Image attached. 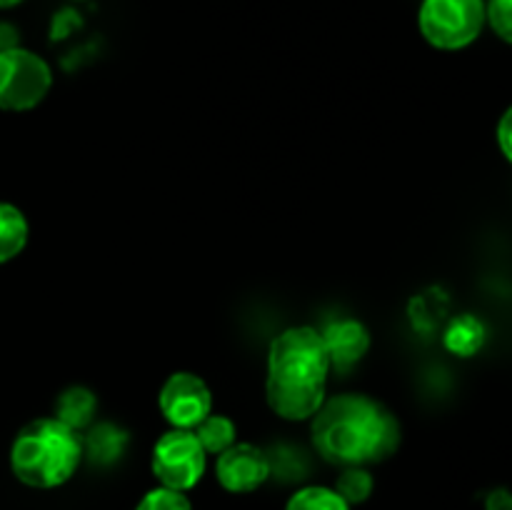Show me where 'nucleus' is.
Masks as SVG:
<instances>
[{"instance_id": "obj_1", "label": "nucleus", "mask_w": 512, "mask_h": 510, "mask_svg": "<svg viewBox=\"0 0 512 510\" xmlns=\"http://www.w3.org/2000/svg\"><path fill=\"white\" fill-rule=\"evenodd\" d=\"M310 435L320 458L338 468L378 465L403 443L398 415L368 393L328 395L310 418Z\"/></svg>"}, {"instance_id": "obj_2", "label": "nucleus", "mask_w": 512, "mask_h": 510, "mask_svg": "<svg viewBox=\"0 0 512 510\" xmlns=\"http://www.w3.org/2000/svg\"><path fill=\"white\" fill-rule=\"evenodd\" d=\"M330 358L320 330L293 325L273 338L265 365V400L278 418L303 423L328 398Z\"/></svg>"}, {"instance_id": "obj_3", "label": "nucleus", "mask_w": 512, "mask_h": 510, "mask_svg": "<svg viewBox=\"0 0 512 510\" xmlns=\"http://www.w3.org/2000/svg\"><path fill=\"white\" fill-rule=\"evenodd\" d=\"M83 460V435L53 415L25 423L10 445V470L35 490L65 485Z\"/></svg>"}, {"instance_id": "obj_4", "label": "nucleus", "mask_w": 512, "mask_h": 510, "mask_svg": "<svg viewBox=\"0 0 512 510\" xmlns=\"http://www.w3.org/2000/svg\"><path fill=\"white\" fill-rule=\"evenodd\" d=\"M418 28L433 48H468L485 30V0H423Z\"/></svg>"}, {"instance_id": "obj_5", "label": "nucleus", "mask_w": 512, "mask_h": 510, "mask_svg": "<svg viewBox=\"0 0 512 510\" xmlns=\"http://www.w3.org/2000/svg\"><path fill=\"white\" fill-rule=\"evenodd\" d=\"M53 70L48 60L25 48L0 50V110L28 113L48 98Z\"/></svg>"}, {"instance_id": "obj_6", "label": "nucleus", "mask_w": 512, "mask_h": 510, "mask_svg": "<svg viewBox=\"0 0 512 510\" xmlns=\"http://www.w3.org/2000/svg\"><path fill=\"white\" fill-rule=\"evenodd\" d=\"M150 468L158 485L178 493H190L208 470V453L198 443L193 430L170 428L155 440Z\"/></svg>"}, {"instance_id": "obj_7", "label": "nucleus", "mask_w": 512, "mask_h": 510, "mask_svg": "<svg viewBox=\"0 0 512 510\" xmlns=\"http://www.w3.org/2000/svg\"><path fill=\"white\" fill-rule=\"evenodd\" d=\"M158 408L170 428L193 430L205 415L213 413V390L200 375L175 370L160 385Z\"/></svg>"}, {"instance_id": "obj_8", "label": "nucleus", "mask_w": 512, "mask_h": 510, "mask_svg": "<svg viewBox=\"0 0 512 510\" xmlns=\"http://www.w3.org/2000/svg\"><path fill=\"white\" fill-rule=\"evenodd\" d=\"M270 458L260 445L233 443L215 455V478L220 488L233 495L253 493L270 478Z\"/></svg>"}, {"instance_id": "obj_9", "label": "nucleus", "mask_w": 512, "mask_h": 510, "mask_svg": "<svg viewBox=\"0 0 512 510\" xmlns=\"http://www.w3.org/2000/svg\"><path fill=\"white\" fill-rule=\"evenodd\" d=\"M320 335H323L325 350H328L330 370H338V373L355 368L370 348L368 328L353 318L335 320L328 328L320 330Z\"/></svg>"}, {"instance_id": "obj_10", "label": "nucleus", "mask_w": 512, "mask_h": 510, "mask_svg": "<svg viewBox=\"0 0 512 510\" xmlns=\"http://www.w3.org/2000/svg\"><path fill=\"white\" fill-rule=\"evenodd\" d=\"M95 413H98V398L85 385H70L55 400V415L60 423L73 430H88L93 425Z\"/></svg>"}, {"instance_id": "obj_11", "label": "nucleus", "mask_w": 512, "mask_h": 510, "mask_svg": "<svg viewBox=\"0 0 512 510\" xmlns=\"http://www.w3.org/2000/svg\"><path fill=\"white\" fill-rule=\"evenodd\" d=\"M128 445V433L113 423L90 425L88 433L83 435V458L95 460L100 465H108L123 455Z\"/></svg>"}, {"instance_id": "obj_12", "label": "nucleus", "mask_w": 512, "mask_h": 510, "mask_svg": "<svg viewBox=\"0 0 512 510\" xmlns=\"http://www.w3.org/2000/svg\"><path fill=\"white\" fill-rule=\"evenodd\" d=\"M30 238V225L23 210L0 200V265L10 263L25 250Z\"/></svg>"}, {"instance_id": "obj_13", "label": "nucleus", "mask_w": 512, "mask_h": 510, "mask_svg": "<svg viewBox=\"0 0 512 510\" xmlns=\"http://www.w3.org/2000/svg\"><path fill=\"white\" fill-rule=\"evenodd\" d=\"M193 433L208 455H220L225 448L238 443V425L233 423V418L220 413L205 415V418L195 425Z\"/></svg>"}, {"instance_id": "obj_14", "label": "nucleus", "mask_w": 512, "mask_h": 510, "mask_svg": "<svg viewBox=\"0 0 512 510\" xmlns=\"http://www.w3.org/2000/svg\"><path fill=\"white\" fill-rule=\"evenodd\" d=\"M485 340V328L478 318L473 315H460L450 323L448 333H445V348L450 353L460 355V358H470L480 350Z\"/></svg>"}, {"instance_id": "obj_15", "label": "nucleus", "mask_w": 512, "mask_h": 510, "mask_svg": "<svg viewBox=\"0 0 512 510\" xmlns=\"http://www.w3.org/2000/svg\"><path fill=\"white\" fill-rule=\"evenodd\" d=\"M285 510H353L330 485H303L285 503Z\"/></svg>"}, {"instance_id": "obj_16", "label": "nucleus", "mask_w": 512, "mask_h": 510, "mask_svg": "<svg viewBox=\"0 0 512 510\" xmlns=\"http://www.w3.org/2000/svg\"><path fill=\"white\" fill-rule=\"evenodd\" d=\"M375 490V478L368 468H360V465H353V468H343V473L335 480V493L345 500V503L353 508V505L365 503V500L373 495Z\"/></svg>"}, {"instance_id": "obj_17", "label": "nucleus", "mask_w": 512, "mask_h": 510, "mask_svg": "<svg viewBox=\"0 0 512 510\" xmlns=\"http://www.w3.org/2000/svg\"><path fill=\"white\" fill-rule=\"evenodd\" d=\"M135 510H193V503H190L188 493H178V490L158 485L138 500Z\"/></svg>"}, {"instance_id": "obj_18", "label": "nucleus", "mask_w": 512, "mask_h": 510, "mask_svg": "<svg viewBox=\"0 0 512 510\" xmlns=\"http://www.w3.org/2000/svg\"><path fill=\"white\" fill-rule=\"evenodd\" d=\"M485 25L503 43H512V0H485Z\"/></svg>"}, {"instance_id": "obj_19", "label": "nucleus", "mask_w": 512, "mask_h": 510, "mask_svg": "<svg viewBox=\"0 0 512 510\" xmlns=\"http://www.w3.org/2000/svg\"><path fill=\"white\" fill-rule=\"evenodd\" d=\"M495 133H498V148H500V153H503V158L505 160H512V110L508 108L503 113V118H500V123H498V130H495Z\"/></svg>"}, {"instance_id": "obj_20", "label": "nucleus", "mask_w": 512, "mask_h": 510, "mask_svg": "<svg viewBox=\"0 0 512 510\" xmlns=\"http://www.w3.org/2000/svg\"><path fill=\"white\" fill-rule=\"evenodd\" d=\"M485 510H512V498L505 488L490 490L485 498Z\"/></svg>"}, {"instance_id": "obj_21", "label": "nucleus", "mask_w": 512, "mask_h": 510, "mask_svg": "<svg viewBox=\"0 0 512 510\" xmlns=\"http://www.w3.org/2000/svg\"><path fill=\"white\" fill-rule=\"evenodd\" d=\"M23 0H0V10H10V8H18Z\"/></svg>"}]
</instances>
